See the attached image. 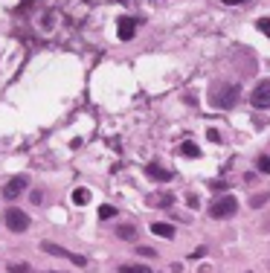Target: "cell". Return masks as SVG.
I'll use <instances>...</instances> for the list:
<instances>
[{"instance_id":"cell-1","label":"cell","mask_w":270,"mask_h":273,"mask_svg":"<svg viewBox=\"0 0 270 273\" xmlns=\"http://www.w3.org/2000/svg\"><path fill=\"white\" fill-rule=\"evenodd\" d=\"M209 102H212L215 108L230 111V108H236V102H238V87H236V84H215L212 93H209Z\"/></svg>"},{"instance_id":"cell-2","label":"cell","mask_w":270,"mask_h":273,"mask_svg":"<svg viewBox=\"0 0 270 273\" xmlns=\"http://www.w3.org/2000/svg\"><path fill=\"white\" fill-rule=\"evenodd\" d=\"M236 209H238V201H236L233 195H224V198L212 201L209 215H212V218H233V215H236Z\"/></svg>"},{"instance_id":"cell-3","label":"cell","mask_w":270,"mask_h":273,"mask_svg":"<svg viewBox=\"0 0 270 273\" xmlns=\"http://www.w3.org/2000/svg\"><path fill=\"white\" fill-rule=\"evenodd\" d=\"M6 227L12 233H26L29 230V215L23 209H17V207H9L6 209Z\"/></svg>"},{"instance_id":"cell-4","label":"cell","mask_w":270,"mask_h":273,"mask_svg":"<svg viewBox=\"0 0 270 273\" xmlns=\"http://www.w3.org/2000/svg\"><path fill=\"white\" fill-rule=\"evenodd\" d=\"M250 102H253V108H270V81H259L256 84V90L250 93Z\"/></svg>"},{"instance_id":"cell-5","label":"cell","mask_w":270,"mask_h":273,"mask_svg":"<svg viewBox=\"0 0 270 273\" xmlns=\"http://www.w3.org/2000/svg\"><path fill=\"white\" fill-rule=\"evenodd\" d=\"M23 183H26L23 177H12V180L3 186V198H9V201H12V198H17V195L23 192Z\"/></svg>"},{"instance_id":"cell-6","label":"cell","mask_w":270,"mask_h":273,"mask_svg":"<svg viewBox=\"0 0 270 273\" xmlns=\"http://www.w3.org/2000/svg\"><path fill=\"white\" fill-rule=\"evenodd\" d=\"M134 32H137V20H134V17H122V20H119V38H122V41H131Z\"/></svg>"},{"instance_id":"cell-7","label":"cell","mask_w":270,"mask_h":273,"mask_svg":"<svg viewBox=\"0 0 270 273\" xmlns=\"http://www.w3.org/2000/svg\"><path fill=\"white\" fill-rule=\"evenodd\" d=\"M148 175H151L154 180H172V172L163 169L160 163H148Z\"/></svg>"},{"instance_id":"cell-8","label":"cell","mask_w":270,"mask_h":273,"mask_svg":"<svg viewBox=\"0 0 270 273\" xmlns=\"http://www.w3.org/2000/svg\"><path fill=\"white\" fill-rule=\"evenodd\" d=\"M151 233H154V236H160V239H175V227H172V224H166V221H157V224L151 227Z\"/></svg>"},{"instance_id":"cell-9","label":"cell","mask_w":270,"mask_h":273,"mask_svg":"<svg viewBox=\"0 0 270 273\" xmlns=\"http://www.w3.org/2000/svg\"><path fill=\"white\" fill-rule=\"evenodd\" d=\"M116 239H122V241H137V227H131V224L116 227Z\"/></svg>"},{"instance_id":"cell-10","label":"cell","mask_w":270,"mask_h":273,"mask_svg":"<svg viewBox=\"0 0 270 273\" xmlns=\"http://www.w3.org/2000/svg\"><path fill=\"white\" fill-rule=\"evenodd\" d=\"M180 154H183V157H201V148H198L192 140H186V143H180Z\"/></svg>"},{"instance_id":"cell-11","label":"cell","mask_w":270,"mask_h":273,"mask_svg":"<svg viewBox=\"0 0 270 273\" xmlns=\"http://www.w3.org/2000/svg\"><path fill=\"white\" fill-rule=\"evenodd\" d=\"M148 201L151 204H163V209H172L175 207V195H151Z\"/></svg>"},{"instance_id":"cell-12","label":"cell","mask_w":270,"mask_h":273,"mask_svg":"<svg viewBox=\"0 0 270 273\" xmlns=\"http://www.w3.org/2000/svg\"><path fill=\"white\" fill-rule=\"evenodd\" d=\"M73 201H76L79 207H84V204H90V192H87V189H76V192H73Z\"/></svg>"},{"instance_id":"cell-13","label":"cell","mask_w":270,"mask_h":273,"mask_svg":"<svg viewBox=\"0 0 270 273\" xmlns=\"http://www.w3.org/2000/svg\"><path fill=\"white\" fill-rule=\"evenodd\" d=\"M41 247H44V250H47V253H52V256H70V253H67V250H64V247H58V244H49V241H44V244H41Z\"/></svg>"},{"instance_id":"cell-14","label":"cell","mask_w":270,"mask_h":273,"mask_svg":"<svg viewBox=\"0 0 270 273\" xmlns=\"http://www.w3.org/2000/svg\"><path fill=\"white\" fill-rule=\"evenodd\" d=\"M119 273H151V271H148L145 265H122Z\"/></svg>"},{"instance_id":"cell-15","label":"cell","mask_w":270,"mask_h":273,"mask_svg":"<svg viewBox=\"0 0 270 273\" xmlns=\"http://www.w3.org/2000/svg\"><path fill=\"white\" fill-rule=\"evenodd\" d=\"M256 169H259L262 175H270V157H268V154H262V157L256 160Z\"/></svg>"},{"instance_id":"cell-16","label":"cell","mask_w":270,"mask_h":273,"mask_svg":"<svg viewBox=\"0 0 270 273\" xmlns=\"http://www.w3.org/2000/svg\"><path fill=\"white\" fill-rule=\"evenodd\" d=\"M113 215H116V207H108V204L99 207V218H102V221H108V218H113Z\"/></svg>"},{"instance_id":"cell-17","label":"cell","mask_w":270,"mask_h":273,"mask_svg":"<svg viewBox=\"0 0 270 273\" xmlns=\"http://www.w3.org/2000/svg\"><path fill=\"white\" fill-rule=\"evenodd\" d=\"M270 201V192H262V195H253L250 198V207H262V204H268Z\"/></svg>"},{"instance_id":"cell-18","label":"cell","mask_w":270,"mask_h":273,"mask_svg":"<svg viewBox=\"0 0 270 273\" xmlns=\"http://www.w3.org/2000/svg\"><path fill=\"white\" fill-rule=\"evenodd\" d=\"M137 256H143V259H154L157 250H154V247H137Z\"/></svg>"},{"instance_id":"cell-19","label":"cell","mask_w":270,"mask_h":273,"mask_svg":"<svg viewBox=\"0 0 270 273\" xmlns=\"http://www.w3.org/2000/svg\"><path fill=\"white\" fill-rule=\"evenodd\" d=\"M70 262H73V265H79V268H84V265H87V259H84V256H79V253H70Z\"/></svg>"},{"instance_id":"cell-20","label":"cell","mask_w":270,"mask_h":273,"mask_svg":"<svg viewBox=\"0 0 270 273\" xmlns=\"http://www.w3.org/2000/svg\"><path fill=\"white\" fill-rule=\"evenodd\" d=\"M9 273H29V265H9Z\"/></svg>"},{"instance_id":"cell-21","label":"cell","mask_w":270,"mask_h":273,"mask_svg":"<svg viewBox=\"0 0 270 273\" xmlns=\"http://www.w3.org/2000/svg\"><path fill=\"white\" fill-rule=\"evenodd\" d=\"M259 29H262V32L270 38V17H262V20H259Z\"/></svg>"},{"instance_id":"cell-22","label":"cell","mask_w":270,"mask_h":273,"mask_svg":"<svg viewBox=\"0 0 270 273\" xmlns=\"http://www.w3.org/2000/svg\"><path fill=\"white\" fill-rule=\"evenodd\" d=\"M206 137H209V140H212V143H221V134H218V131H215V128H209V131H206Z\"/></svg>"},{"instance_id":"cell-23","label":"cell","mask_w":270,"mask_h":273,"mask_svg":"<svg viewBox=\"0 0 270 273\" xmlns=\"http://www.w3.org/2000/svg\"><path fill=\"white\" fill-rule=\"evenodd\" d=\"M204 253H206V247H198V250H195V253H189V259H201V256H204Z\"/></svg>"},{"instance_id":"cell-24","label":"cell","mask_w":270,"mask_h":273,"mask_svg":"<svg viewBox=\"0 0 270 273\" xmlns=\"http://www.w3.org/2000/svg\"><path fill=\"white\" fill-rule=\"evenodd\" d=\"M247 0H224V6H244Z\"/></svg>"}]
</instances>
